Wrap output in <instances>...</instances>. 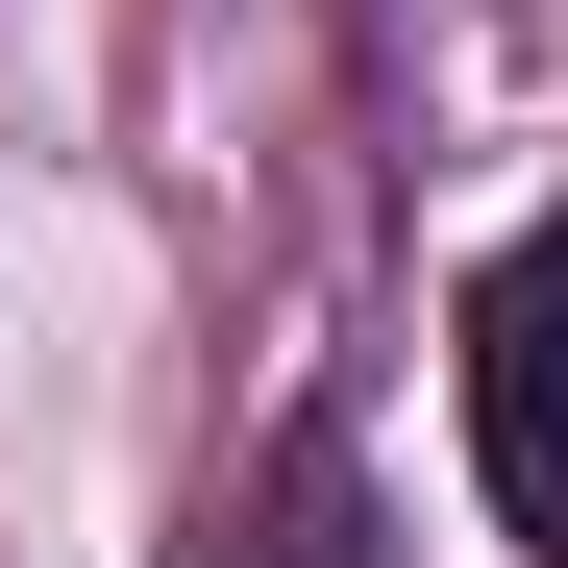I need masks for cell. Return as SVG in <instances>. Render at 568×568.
<instances>
[{"instance_id":"obj_1","label":"cell","mask_w":568,"mask_h":568,"mask_svg":"<svg viewBox=\"0 0 568 568\" xmlns=\"http://www.w3.org/2000/svg\"><path fill=\"white\" fill-rule=\"evenodd\" d=\"M469 371V495H495V544L519 568H568V223H519L495 272H469V322H445Z\"/></svg>"},{"instance_id":"obj_2","label":"cell","mask_w":568,"mask_h":568,"mask_svg":"<svg viewBox=\"0 0 568 568\" xmlns=\"http://www.w3.org/2000/svg\"><path fill=\"white\" fill-rule=\"evenodd\" d=\"M199 568H396V544H371V469H346V420H297V445H272V495H247Z\"/></svg>"}]
</instances>
